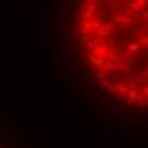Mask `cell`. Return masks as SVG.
Returning a JSON list of instances; mask_svg holds the SVG:
<instances>
[{"label": "cell", "instance_id": "obj_1", "mask_svg": "<svg viewBox=\"0 0 148 148\" xmlns=\"http://www.w3.org/2000/svg\"><path fill=\"white\" fill-rule=\"evenodd\" d=\"M75 36L107 94L148 107V0H80Z\"/></svg>", "mask_w": 148, "mask_h": 148}]
</instances>
